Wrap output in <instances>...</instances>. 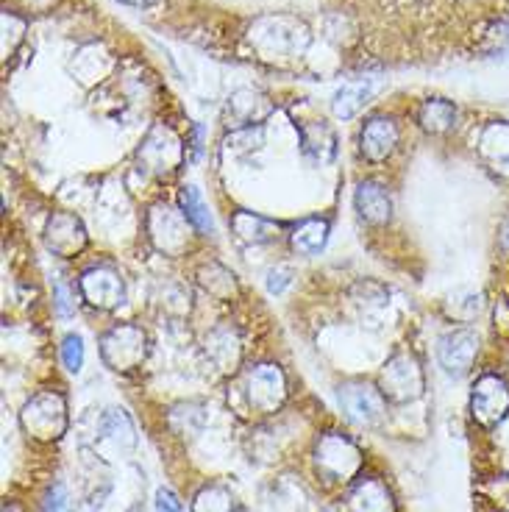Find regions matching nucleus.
Segmentation results:
<instances>
[{"mask_svg": "<svg viewBox=\"0 0 509 512\" xmlns=\"http://www.w3.org/2000/svg\"><path fill=\"white\" fill-rule=\"evenodd\" d=\"M337 401L343 412L359 426H376L382 423L384 412H387V398L382 390L370 387L365 382H348L337 390Z\"/></svg>", "mask_w": 509, "mask_h": 512, "instance_id": "nucleus-7", "label": "nucleus"}, {"mask_svg": "<svg viewBox=\"0 0 509 512\" xmlns=\"http://www.w3.org/2000/svg\"><path fill=\"white\" fill-rule=\"evenodd\" d=\"M62 362L70 373L81 371V365H84V343H81L78 334H67V337H64Z\"/></svg>", "mask_w": 509, "mask_h": 512, "instance_id": "nucleus-24", "label": "nucleus"}, {"mask_svg": "<svg viewBox=\"0 0 509 512\" xmlns=\"http://www.w3.org/2000/svg\"><path fill=\"white\" fill-rule=\"evenodd\" d=\"M423 368L409 351H398L387 359L382 371V393L390 401L407 404L423 396Z\"/></svg>", "mask_w": 509, "mask_h": 512, "instance_id": "nucleus-5", "label": "nucleus"}, {"mask_svg": "<svg viewBox=\"0 0 509 512\" xmlns=\"http://www.w3.org/2000/svg\"><path fill=\"white\" fill-rule=\"evenodd\" d=\"M418 123L423 131H429V134H446L454 128L457 123V109H454V103L443 101V98H429V101H423L418 112Z\"/></svg>", "mask_w": 509, "mask_h": 512, "instance_id": "nucleus-16", "label": "nucleus"}, {"mask_svg": "<svg viewBox=\"0 0 509 512\" xmlns=\"http://www.w3.org/2000/svg\"><path fill=\"white\" fill-rule=\"evenodd\" d=\"M471 415L473 421L493 429L509 415V384L496 376V373H484L476 379L471 393Z\"/></svg>", "mask_w": 509, "mask_h": 512, "instance_id": "nucleus-6", "label": "nucleus"}, {"mask_svg": "<svg viewBox=\"0 0 509 512\" xmlns=\"http://www.w3.org/2000/svg\"><path fill=\"white\" fill-rule=\"evenodd\" d=\"M479 354V337L468 329H454L440 337V348H437V357L440 365L446 368L451 376H462L473 368Z\"/></svg>", "mask_w": 509, "mask_h": 512, "instance_id": "nucleus-8", "label": "nucleus"}, {"mask_svg": "<svg viewBox=\"0 0 509 512\" xmlns=\"http://www.w3.org/2000/svg\"><path fill=\"white\" fill-rule=\"evenodd\" d=\"M42 512H70V501H67L64 487H51V493L45 496V504H42Z\"/></svg>", "mask_w": 509, "mask_h": 512, "instance_id": "nucleus-25", "label": "nucleus"}, {"mask_svg": "<svg viewBox=\"0 0 509 512\" xmlns=\"http://www.w3.org/2000/svg\"><path fill=\"white\" fill-rule=\"evenodd\" d=\"M192 512H234V499L226 487H204L192 501Z\"/></svg>", "mask_w": 509, "mask_h": 512, "instance_id": "nucleus-22", "label": "nucleus"}, {"mask_svg": "<svg viewBox=\"0 0 509 512\" xmlns=\"http://www.w3.org/2000/svg\"><path fill=\"white\" fill-rule=\"evenodd\" d=\"M145 332L134 323H120L103 334L101 354L112 371H134L145 359Z\"/></svg>", "mask_w": 509, "mask_h": 512, "instance_id": "nucleus-4", "label": "nucleus"}, {"mask_svg": "<svg viewBox=\"0 0 509 512\" xmlns=\"http://www.w3.org/2000/svg\"><path fill=\"white\" fill-rule=\"evenodd\" d=\"M156 512H184V507H181L179 496H176L173 490L162 487V490L156 493Z\"/></svg>", "mask_w": 509, "mask_h": 512, "instance_id": "nucleus-26", "label": "nucleus"}, {"mask_svg": "<svg viewBox=\"0 0 509 512\" xmlns=\"http://www.w3.org/2000/svg\"><path fill=\"white\" fill-rule=\"evenodd\" d=\"M45 243L53 254L59 256H76L84 245H87V231L81 226V220L70 212H59L48 220L45 229Z\"/></svg>", "mask_w": 509, "mask_h": 512, "instance_id": "nucleus-11", "label": "nucleus"}, {"mask_svg": "<svg viewBox=\"0 0 509 512\" xmlns=\"http://www.w3.org/2000/svg\"><path fill=\"white\" fill-rule=\"evenodd\" d=\"M128 6H134V9H148V6H156L159 0H123Z\"/></svg>", "mask_w": 509, "mask_h": 512, "instance_id": "nucleus-29", "label": "nucleus"}, {"mask_svg": "<svg viewBox=\"0 0 509 512\" xmlns=\"http://www.w3.org/2000/svg\"><path fill=\"white\" fill-rule=\"evenodd\" d=\"M179 201H181V212H184V218L190 220L192 226L198 231H204V234H212L215 229V223H212V215H209V209H206L204 198H201V192L195 190V187H181L179 192Z\"/></svg>", "mask_w": 509, "mask_h": 512, "instance_id": "nucleus-20", "label": "nucleus"}, {"mask_svg": "<svg viewBox=\"0 0 509 512\" xmlns=\"http://www.w3.org/2000/svg\"><path fill=\"white\" fill-rule=\"evenodd\" d=\"M315 468L329 482H351L362 471V451L343 435H323L315 446Z\"/></svg>", "mask_w": 509, "mask_h": 512, "instance_id": "nucleus-2", "label": "nucleus"}, {"mask_svg": "<svg viewBox=\"0 0 509 512\" xmlns=\"http://www.w3.org/2000/svg\"><path fill=\"white\" fill-rule=\"evenodd\" d=\"M23 3H26L28 9H34V12H45V9H51L56 0H23Z\"/></svg>", "mask_w": 509, "mask_h": 512, "instance_id": "nucleus-27", "label": "nucleus"}, {"mask_svg": "<svg viewBox=\"0 0 509 512\" xmlns=\"http://www.w3.org/2000/svg\"><path fill=\"white\" fill-rule=\"evenodd\" d=\"M101 432L106 437H112L120 446H134V426L128 421V415L123 410H112L101 421Z\"/></svg>", "mask_w": 509, "mask_h": 512, "instance_id": "nucleus-23", "label": "nucleus"}, {"mask_svg": "<svg viewBox=\"0 0 509 512\" xmlns=\"http://www.w3.org/2000/svg\"><path fill=\"white\" fill-rule=\"evenodd\" d=\"M81 293L98 309H115L126 298V284L112 268H92L81 276Z\"/></svg>", "mask_w": 509, "mask_h": 512, "instance_id": "nucleus-9", "label": "nucleus"}, {"mask_svg": "<svg viewBox=\"0 0 509 512\" xmlns=\"http://www.w3.org/2000/svg\"><path fill=\"white\" fill-rule=\"evenodd\" d=\"M370 92H373V84L370 81H357V84H345L343 90H337L334 101H331V109L334 115L343 117V120H351L357 115L359 109L368 103Z\"/></svg>", "mask_w": 509, "mask_h": 512, "instance_id": "nucleus-18", "label": "nucleus"}, {"mask_svg": "<svg viewBox=\"0 0 509 512\" xmlns=\"http://www.w3.org/2000/svg\"><path fill=\"white\" fill-rule=\"evenodd\" d=\"M231 226H234V231H237V237L245 240V243H268V240H273V234L279 231L276 223L259 218V215H254V212H237Z\"/></svg>", "mask_w": 509, "mask_h": 512, "instance_id": "nucleus-19", "label": "nucleus"}, {"mask_svg": "<svg viewBox=\"0 0 509 512\" xmlns=\"http://www.w3.org/2000/svg\"><path fill=\"white\" fill-rule=\"evenodd\" d=\"M348 510L351 512H395V501L390 490L379 479H362L351 496H348Z\"/></svg>", "mask_w": 509, "mask_h": 512, "instance_id": "nucleus-15", "label": "nucleus"}, {"mask_svg": "<svg viewBox=\"0 0 509 512\" xmlns=\"http://www.w3.org/2000/svg\"><path fill=\"white\" fill-rule=\"evenodd\" d=\"M479 154L498 176L509 179V123L496 120L479 134Z\"/></svg>", "mask_w": 509, "mask_h": 512, "instance_id": "nucleus-13", "label": "nucleus"}, {"mask_svg": "<svg viewBox=\"0 0 509 512\" xmlns=\"http://www.w3.org/2000/svg\"><path fill=\"white\" fill-rule=\"evenodd\" d=\"M3 512H20V510H17L14 504H6V507H3Z\"/></svg>", "mask_w": 509, "mask_h": 512, "instance_id": "nucleus-30", "label": "nucleus"}, {"mask_svg": "<svg viewBox=\"0 0 509 512\" xmlns=\"http://www.w3.org/2000/svg\"><path fill=\"white\" fill-rule=\"evenodd\" d=\"M398 126L390 117H373L365 123L362 134H359V151L370 162H382L387 156L393 154L395 145H398Z\"/></svg>", "mask_w": 509, "mask_h": 512, "instance_id": "nucleus-12", "label": "nucleus"}, {"mask_svg": "<svg viewBox=\"0 0 509 512\" xmlns=\"http://www.w3.org/2000/svg\"><path fill=\"white\" fill-rule=\"evenodd\" d=\"M354 204H357L359 218L368 220V223H387L393 215V201L384 190L379 181H362L354 195Z\"/></svg>", "mask_w": 509, "mask_h": 512, "instance_id": "nucleus-14", "label": "nucleus"}, {"mask_svg": "<svg viewBox=\"0 0 509 512\" xmlns=\"http://www.w3.org/2000/svg\"><path fill=\"white\" fill-rule=\"evenodd\" d=\"M187 223L190 220L173 212L170 206H153L148 229H151V240L156 243V248L165 254H181L187 245Z\"/></svg>", "mask_w": 509, "mask_h": 512, "instance_id": "nucleus-10", "label": "nucleus"}, {"mask_svg": "<svg viewBox=\"0 0 509 512\" xmlns=\"http://www.w3.org/2000/svg\"><path fill=\"white\" fill-rule=\"evenodd\" d=\"M498 243H501V248L509 254V218L501 223V231H498Z\"/></svg>", "mask_w": 509, "mask_h": 512, "instance_id": "nucleus-28", "label": "nucleus"}, {"mask_svg": "<svg viewBox=\"0 0 509 512\" xmlns=\"http://www.w3.org/2000/svg\"><path fill=\"white\" fill-rule=\"evenodd\" d=\"M242 396H245L248 410L259 412V415H270L279 410L287 398V379L279 365H256L245 373Z\"/></svg>", "mask_w": 509, "mask_h": 512, "instance_id": "nucleus-3", "label": "nucleus"}, {"mask_svg": "<svg viewBox=\"0 0 509 512\" xmlns=\"http://www.w3.org/2000/svg\"><path fill=\"white\" fill-rule=\"evenodd\" d=\"M509 45V20L507 17H493L484 20L476 34V48L482 53H501Z\"/></svg>", "mask_w": 509, "mask_h": 512, "instance_id": "nucleus-21", "label": "nucleus"}, {"mask_svg": "<svg viewBox=\"0 0 509 512\" xmlns=\"http://www.w3.org/2000/svg\"><path fill=\"white\" fill-rule=\"evenodd\" d=\"M20 423L34 440H42V443L59 440L67 432V404L53 390L37 393L20 412Z\"/></svg>", "mask_w": 509, "mask_h": 512, "instance_id": "nucleus-1", "label": "nucleus"}, {"mask_svg": "<svg viewBox=\"0 0 509 512\" xmlns=\"http://www.w3.org/2000/svg\"><path fill=\"white\" fill-rule=\"evenodd\" d=\"M326 243H329V223H326V220H304V223L293 231V248L298 254L315 256L326 248Z\"/></svg>", "mask_w": 509, "mask_h": 512, "instance_id": "nucleus-17", "label": "nucleus"}]
</instances>
